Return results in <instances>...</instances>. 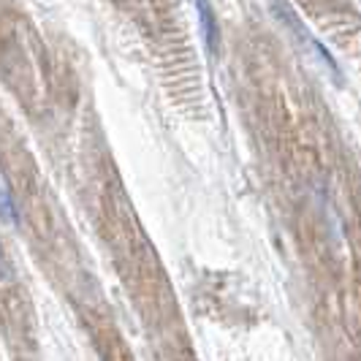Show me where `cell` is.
I'll return each mask as SVG.
<instances>
[{
    "instance_id": "6da1fadb",
    "label": "cell",
    "mask_w": 361,
    "mask_h": 361,
    "mask_svg": "<svg viewBox=\"0 0 361 361\" xmlns=\"http://www.w3.org/2000/svg\"><path fill=\"white\" fill-rule=\"evenodd\" d=\"M271 11H274V17L280 19V22H283V25L288 27L290 33L296 36V41H299V44H302L305 49H310V52H312L315 57H318V60H321V63H324L326 71L331 73V76H334L337 82H343V76H340V68H337L334 57H331V54L326 52L324 44H321V41H318V38L312 36V33H310L307 27L302 25V19L296 17V11L290 8V6L286 3V0H271Z\"/></svg>"
},
{
    "instance_id": "7a4b0ae2",
    "label": "cell",
    "mask_w": 361,
    "mask_h": 361,
    "mask_svg": "<svg viewBox=\"0 0 361 361\" xmlns=\"http://www.w3.org/2000/svg\"><path fill=\"white\" fill-rule=\"evenodd\" d=\"M193 3H196V8H199L201 33H204V41H207V49H209V52H217L220 33H217V22H215L212 8H209V0H193Z\"/></svg>"
},
{
    "instance_id": "3957f363",
    "label": "cell",
    "mask_w": 361,
    "mask_h": 361,
    "mask_svg": "<svg viewBox=\"0 0 361 361\" xmlns=\"http://www.w3.org/2000/svg\"><path fill=\"white\" fill-rule=\"evenodd\" d=\"M0 217L8 223V226H17L19 217H17V209H14V204H11V196L0 188Z\"/></svg>"
}]
</instances>
